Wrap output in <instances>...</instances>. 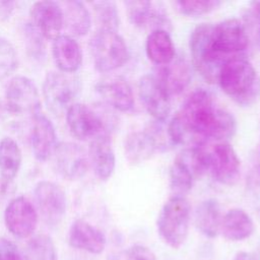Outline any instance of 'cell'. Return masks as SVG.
<instances>
[{
	"mask_svg": "<svg viewBox=\"0 0 260 260\" xmlns=\"http://www.w3.org/2000/svg\"><path fill=\"white\" fill-rule=\"evenodd\" d=\"M234 260H258V258L249 252H239Z\"/></svg>",
	"mask_w": 260,
	"mask_h": 260,
	"instance_id": "74e56055",
	"label": "cell"
},
{
	"mask_svg": "<svg viewBox=\"0 0 260 260\" xmlns=\"http://www.w3.org/2000/svg\"><path fill=\"white\" fill-rule=\"evenodd\" d=\"M95 13L96 19L101 24L100 28L116 30L119 27V12L114 1L102 0L90 3Z\"/></svg>",
	"mask_w": 260,
	"mask_h": 260,
	"instance_id": "4dcf8cb0",
	"label": "cell"
},
{
	"mask_svg": "<svg viewBox=\"0 0 260 260\" xmlns=\"http://www.w3.org/2000/svg\"><path fill=\"white\" fill-rule=\"evenodd\" d=\"M66 121L73 136L82 141H91L107 133L101 116L84 104L74 103L70 106L66 111Z\"/></svg>",
	"mask_w": 260,
	"mask_h": 260,
	"instance_id": "4fadbf2b",
	"label": "cell"
},
{
	"mask_svg": "<svg viewBox=\"0 0 260 260\" xmlns=\"http://www.w3.org/2000/svg\"><path fill=\"white\" fill-rule=\"evenodd\" d=\"M236 130L234 116L219 107L207 90L197 88L171 119L167 134L172 143L192 147L212 141L228 142Z\"/></svg>",
	"mask_w": 260,
	"mask_h": 260,
	"instance_id": "6da1fadb",
	"label": "cell"
},
{
	"mask_svg": "<svg viewBox=\"0 0 260 260\" xmlns=\"http://www.w3.org/2000/svg\"><path fill=\"white\" fill-rule=\"evenodd\" d=\"M158 147L159 141L155 134L149 131L131 132L124 142L125 156L132 165L141 164L149 159Z\"/></svg>",
	"mask_w": 260,
	"mask_h": 260,
	"instance_id": "603a6c76",
	"label": "cell"
},
{
	"mask_svg": "<svg viewBox=\"0 0 260 260\" xmlns=\"http://www.w3.org/2000/svg\"><path fill=\"white\" fill-rule=\"evenodd\" d=\"M222 214L219 203L212 198L198 204L194 213L196 229L206 238H215L220 232Z\"/></svg>",
	"mask_w": 260,
	"mask_h": 260,
	"instance_id": "484cf974",
	"label": "cell"
},
{
	"mask_svg": "<svg viewBox=\"0 0 260 260\" xmlns=\"http://www.w3.org/2000/svg\"><path fill=\"white\" fill-rule=\"evenodd\" d=\"M154 73L170 96L181 93L191 80V69L184 58H176L165 66H159Z\"/></svg>",
	"mask_w": 260,
	"mask_h": 260,
	"instance_id": "7402d4cb",
	"label": "cell"
},
{
	"mask_svg": "<svg viewBox=\"0 0 260 260\" xmlns=\"http://www.w3.org/2000/svg\"><path fill=\"white\" fill-rule=\"evenodd\" d=\"M31 25L45 39L55 40L64 25L63 11L59 2L38 1L30 7Z\"/></svg>",
	"mask_w": 260,
	"mask_h": 260,
	"instance_id": "2e32d148",
	"label": "cell"
},
{
	"mask_svg": "<svg viewBox=\"0 0 260 260\" xmlns=\"http://www.w3.org/2000/svg\"><path fill=\"white\" fill-rule=\"evenodd\" d=\"M7 110L16 116L34 118L41 113V99L35 82L25 76H15L5 90Z\"/></svg>",
	"mask_w": 260,
	"mask_h": 260,
	"instance_id": "9c48e42d",
	"label": "cell"
},
{
	"mask_svg": "<svg viewBox=\"0 0 260 260\" xmlns=\"http://www.w3.org/2000/svg\"><path fill=\"white\" fill-rule=\"evenodd\" d=\"M212 23L197 25L190 36V53L192 63L197 72L209 83L217 82L221 66L225 63L218 59L210 48V31Z\"/></svg>",
	"mask_w": 260,
	"mask_h": 260,
	"instance_id": "ba28073f",
	"label": "cell"
},
{
	"mask_svg": "<svg viewBox=\"0 0 260 260\" xmlns=\"http://www.w3.org/2000/svg\"><path fill=\"white\" fill-rule=\"evenodd\" d=\"M4 222L14 237L27 238L32 235L38 224L37 209L23 196L13 198L5 208Z\"/></svg>",
	"mask_w": 260,
	"mask_h": 260,
	"instance_id": "5bb4252c",
	"label": "cell"
},
{
	"mask_svg": "<svg viewBox=\"0 0 260 260\" xmlns=\"http://www.w3.org/2000/svg\"><path fill=\"white\" fill-rule=\"evenodd\" d=\"M0 260H23L17 246L10 240L0 238Z\"/></svg>",
	"mask_w": 260,
	"mask_h": 260,
	"instance_id": "e575fe53",
	"label": "cell"
},
{
	"mask_svg": "<svg viewBox=\"0 0 260 260\" xmlns=\"http://www.w3.org/2000/svg\"><path fill=\"white\" fill-rule=\"evenodd\" d=\"M256 174H257V178L260 182V160H259V164L257 165V168H256Z\"/></svg>",
	"mask_w": 260,
	"mask_h": 260,
	"instance_id": "f35d334b",
	"label": "cell"
},
{
	"mask_svg": "<svg viewBox=\"0 0 260 260\" xmlns=\"http://www.w3.org/2000/svg\"><path fill=\"white\" fill-rule=\"evenodd\" d=\"M42 36L37 31L32 25L26 26V39L28 51L35 58H40L44 53V43Z\"/></svg>",
	"mask_w": 260,
	"mask_h": 260,
	"instance_id": "836d02e7",
	"label": "cell"
},
{
	"mask_svg": "<svg viewBox=\"0 0 260 260\" xmlns=\"http://www.w3.org/2000/svg\"><path fill=\"white\" fill-rule=\"evenodd\" d=\"M249 38L244 24L238 18H228L212 24L210 48L213 54L223 62L240 56L246 50Z\"/></svg>",
	"mask_w": 260,
	"mask_h": 260,
	"instance_id": "8992f818",
	"label": "cell"
},
{
	"mask_svg": "<svg viewBox=\"0 0 260 260\" xmlns=\"http://www.w3.org/2000/svg\"><path fill=\"white\" fill-rule=\"evenodd\" d=\"M14 2L11 1H1L0 2V18L6 19L11 14L14 8Z\"/></svg>",
	"mask_w": 260,
	"mask_h": 260,
	"instance_id": "8d00e7d4",
	"label": "cell"
},
{
	"mask_svg": "<svg viewBox=\"0 0 260 260\" xmlns=\"http://www.w3.org/2000/svg\"><path fill=\"white\" fill-rule=\"evenodd\" d=\"M52 55L61 72L73 74L82 63V52L75 39L68 35H60L52 44Z\"/></svg>",
	"mask_w": 260,
	"mask_h": 260,
	"instance_id": "44dd1931",
	"label": "cell"
},
{
	"mask_svg": "<svg viewBox=\"0 0 260 260\" xmlns=\"http://www.w3.org/2000/svg\"><path fill=\"white\" fill-rule=\"evenodd\" d=\"M80 91L78 77L61 71H50L43 82V96L45 103L55 115L66 112L74 104Z\"/></svg>",
	"mask_w": 260,
	"mask_h": 260,
	"instance_id": "52a82bcc",
	"label": "cell"
},
{
	"mask_svg": "<svg viewBox=\"0 0 260 260\" xmlns=\"http://www.w3.org/2000/svg\"><path fill=\"white\" fill-rule=\"evenodd\" d=\"M88 160L100 180L107 181L112 177L116 168V156L107 133L90 141Z\"/></svg>",
	"mask_w": 260,
	"mask_h": 260,
	"instance_id": "ac0fdd59",
	"label": "cell"
},
{
	"mask_svg": "<svg viewBox=\"0 0 260 260\" xmlns=\"http://www.w3.org/2000/svg\"><path fill=\"white\" fill-rule=\"evenodd\" d=\"M217 83L237 105L249 107L260 98V75L244 57L228 60L220 68Z\"/></svg>",
	"mask_w": 260,
	"mask_h": 260,
	"instance_id": "7a4b0ae2",
	"label": "cell"
},
{
	"mask_svg": "<svg viewBox=\"0 0 260 260\" xmlns=\"http://www.w3.org/2000/svg\"><path fill=\"white\" fill-rule=\"evenodd\" d=\"M138 93L147 113L156 122H165L171 113V96L154 72L140 78Z\"/></svg>",
	"mask_w": 260,
	"mask_h": 260,
	"instance_id": "30bf717a",
	"label": "cell"
},
{
	"mask_svg": "<svg viewBox=\"0 0 260 260\" xmlns=\"http://www.w3.org/2000/svg\"><path fill=\"white\" fill-rule=\"evenodd\" d=\"M26 260H57V251L53 240L44 234L36 235L26 244Z\"/></svg>",
	"mask_w": 260,
	"mask_h": 260,
	"instance_id": "f546056e",
	"label": "cell"
},
{
	"mask_svg": "<svg viewBox=\"0 0 260 260\" xmlns=\"http://www.w3.org/2000/svg\"><path fill=\"white\" fill-rule=\"evenodd\" d=\"M175 9L186 16H201L220 6L219 0H179L172 2Z\"/></svg>",
	"mask_w": 260,
	"mask_h": 260,
	"instance_id": "1f68e13d",
	"label": "cell"
},
{
	"mask_svg": "<svg viewBox=\"0 0 260 260\" xmlns=\"http://www.w3.org/2000/svg\"><path fill=\"white\" fill-rule=\"evenodd\" d=\"M64 17V24L67 25L68 29L75 36H85L91 26V16L81 1H65L59 2Z\"/></svg>",
	"mask_w": 260,
	"mask_h": 260,
	"instance_id": "4316f807",
	"label": "cell"
},
{
	"mask_svg": "<svg viewBox=\"0 0 260 260\" xmlns=\"http://www.w3.org/2000/svg\"><path fill=\"white\" fill-rule=\"evenodd\" d=\"M30 142L32 153L39 161L49 159L57 147V135L51 120L40 113L34 118Z\"/></svg>",
	"mask_w": 260,
	"mask_h": 260,
	"instance_id": "e0dca14e",
	"label": "cell"
},
{
	"mask_svg": "<svg viewBox=\"0 0 260 260\" xmlns=\"http://www.w3.org/2000/svg\"><path fill=\"white\" fill-rule=\"evenodd\" d=\"M22 161V154L17 142L10 137L0 141V175L2 184L9 185L16 177Z\"/></svg>",
	"mask_w": 260,
	"mask_h": 260,
	"instance_id": "83f0119b",
	"label": "cell"
},
{
	"mask_svg": "<svg viewBox=\"0 0 260 260\" xmlns=\"http://www.w3.org/2000/svg\"><path fill=\"white\" fill-rule=\"evenodd\" d=\"M258 42L260 45V21H259V27H258Z\"/></svg>",
	"mask_w": 260,
	"mask_h": 260,
	"instance_id": "ab89813d",
	"label": "cell"
},
{
	"mask_svg": "<svg viewBox=\"0 0 260 260\" xmlns=\"http://www.w3.org/2000/svg\"><path fill=\"white\" fill-rule=\"evenodd\" d=\"M93 65L100 72H110L122 67L129 59V50L124 39L116 31L100 28L89 41Z\"/></svg>",
	"mask_w": 260,
	"mask_h": 260,
	"instance_id": "5b68a950",
	"label": "cell"
},
{
	"mask_svg": "<svg viewBox=\"0 0 260 260\" xmlns=\"http://www.w3.org/2000/svg\"><path fill=\"white\" fill-rule=\"evenodd\" d=\"M195 175L189 161L183 153L179 154L173 161L169 171L170 188L174 195L184 196L193 185Z\"/></svg>",
	"mask_w": 260,
	"mask_h": 260,
	"instance_id": "f1b7e54d",
	"label": "cell"
},
{
	"mask_svg": "<svg viewBox=\"0 0 260 260\" xmlns=\"http://www.w3.org/2000/svg\"><path fill=\"white\" fill-rule=\"evenodd\" d=\"M145 52L147 58L158 66L171 63L176 57V50L169 31L165 29L150 31L146 38Z\"/></svg>",
	"mask_w": 260,
	"mask_h": 260,
	"instance_id": "d4e9b609",
	"label": "cell"
},
{
	"mask_svg": "<svg viewBox=\"0 0 260 260\" xmlns=\"http://www.w3.org/2000/svg\"><path fill=\"white\" fill-rule=\"evenodd\" d=\"M125 260H156V256L148 247L134 245L127 251Z\"/></svg>",
	"mask_w": 260,
	"mask_h": 260,
	"instance_id": "d590c367",
	"label": "cell"
},
{
	"mask_svg": "<svg viewBox=\"0 0 260 260\" xmlns=\"http://www.w3.org/2000/svg\"><path fill=\"white\" fill-rule=\"evenodd\" d=\"M53 157L56 171L69 180L82 178L88 169V155L80 145L73 142L58 144Z\"/></svg>",
	"mask_w": 260,
	"mask_h": 260,
	"instance_id": "9a60e30c",
	"label": "cell"
},
{
	"mask_svg": "<svg viewBox=\"0 0 260 260\" xmlns=\"http://www.w3.org/2000/svg\"><path fill=\"white\" fill-rule=\"evenodd\" d=\"M17 67V54L12 44L0 36V79L11 75Z\"/></svg>",
	"mask_w": 260,
	"mask_h": 260,
	"instance_id": "d6a6232c",
	"label": "cell"
},
{
	"mask_svg": "<svg viewBox=\"0 0 260 260\" xmlns=\"http://www.w3.org/2000/svg\"><path fill=\"white\" fill-rule=\"evenodd\" d=\"M191 220V206L184 196L173 195L162 205L156 220L160 239L171 248H180L187 239Z\"/></svg>",
	"mask_w": 260,
	"mask_h": 260,
	"instance_id": "3957f363",
	"label": "cell"
},
{
	"mask_svg": "<svg viewBox=\"0 0 260 260\" xmlns=\"http://www.w3.org/2000/svg\"><path fill=\"white\" fill-rule=\"evenodd\" d=\"M254 230V221L245 210L232 208L222 215L219 233L229 241L239 242L248 239Z\"/></svg>",
	"mask_w": 260,
	"mask_h": 260,
	"instance_id": "cb8c5ba5",
	"label": "cell"
},
{
	"mask_svg": "<svg viewBox=\"0 0 260 260\" xmlns=\"http://www.w3.org/2000/svg\"><path fill=\"white\" fill-rule=\"evenodd\" d=\"M38 209L47 224H59L66 213V196L63 189L54 182L41 181L34 190Z\"/></svg>",
	"mask_w": 260,
	"mask_h": 260,
	"instance_id": "8fae6325",
	"label": "cell"
},
{
	"mask_svg": "<svg viewBox=\"0 0 260 260\" xmlns=\"http://www.w3.org/2000/svg\"><path fill=\"white\" fill-rule=\"evenodd\" d=\"M127 17L131 24L142 29H165L171 25L167 10L161 2L131 0L125 2Z\"/></svg>",
	"mask_w": 260,
	"mask_h": 260,
	"instance_id": "7c38bea8",
	"label": "cell"
},
{
	"mask_svg": "<svg viewBox=\"0 0 260 260\" xmlns=\"http://www.w3.org/2000/svg\"><path fill=\"white\" fill-rule=\"evenodd\" d=\"M95 90L112 108L120 112H130L134 108V94L130 84L123 78L101 80Z\"/></svg>",
	"mask_w": 260,
	"mask_h": 260,
	"instance_id": "d6986e66",
	"label": "cell"
},
{
	"mask_svg": "<svg viewBox=\"0 0 260 260\" xmlns=\"http://www.w3.org/2000/svg\"><path fill=\"white\" fill-rule=\"evenodd\" d=\"M68 241L71 247L91 254H101L106 247L104 233L83 219H76L71 224Z\"/></svg>",
	"mask_w": 260,
	"mask_h": 260,
	"instance_id": "ffe728a7",
	"label": "cell"
},
{
	"mask_svg": "<svg viewBox=\"0 0 260 260\" xmlns=\"http://www.w3.org/2000/svg\"><path fill=\"white\" fill-rule=\"evenodd\" d=\"M201 161L204 173L218 183L234 185L241 175V160L229 142L200 145Z\"/></svg>",
	"mask_w": 260,
	"mask_h": 260,
	"instance_id": "277c9868",
	"label": "cell"
}]
</instances>
